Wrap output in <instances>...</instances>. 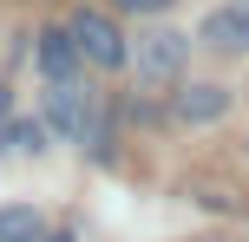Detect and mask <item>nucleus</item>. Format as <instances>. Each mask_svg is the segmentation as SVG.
Returning <instances> with one entry per match:
<instances>
[{
    "label": "nucleus",
    "instance_id": "10",
    "mask_svg": "<svg viewBox=\"0 0 249 242\" xmlns=\"http://www.w3.org/2000/svg\"><path fill=\"white\" fill-rule=\"evenodd\" d=\"M0 118H7V85H0Z\"/></svg>",
    "mask_w": 249,
    "mask_h": 242
},
{
    "label": "nucleus",
    "instance_id": "4",
    "mask_svg": "<svg viewBox=\"0 0 249 242\" xmlns=\"http://www.w3.org/2000/svg\"><path fill=\"white\" fill-rule=\"evenodd\" d=\"M203 46L249 52V7H210V13H203Z\"/></svg>",
    "mask_w": 249,
    "mask_h": 242
},
{
    "label": "nucleus",
    "instance_id": "1",
    "mask_svg": "<svg viewBox=\"0 0 249 242\" xmlns=\"http://www.w3.org/2000/svg\"><path fill=\"white\" fill-rule=\"evenodd\" d=\"M66 33H72V46H79V59L86 65H105V72H118L124 59H131V46H124V33L112 20H105V13H72V26H66Z\"/></svg>",
    "mask_w": 249,
    "mask_h": 242
},
{
    "label": "nucleus",
    "instance_id": "3",
    "mask_svg": "<svg viewBox=\"0 0 249 242\" xmlns=\"http://www.w3.org/2000/svg\"><path fill=\"white\" fill-rule=\"evenodd\" d=\"M138 72H144V85H164V79H177L184 72V59H190V39L177 33V26H164V33H144L138 39Z\"/></svg>",
    "mask_w": 249,
    "mask_h": 242
},
{
    "label": "nucleus",
    "instance_id": "5",
    "mask_svg": "<svg viewBox=\"0 0 249 242\" xmlns=\"http://www.w3.org/2000/svg\"><path fill=\"white\" fill-rule=\"evenodd\" d=\"M79 46H72V33H59V26H53V33H39V72H46V85L53 79H79Z\"/></svg>",
    "mask_w": 249,
    "mask_h": 242
},
{
    "label": "nucleus",
    "instance_id": "9",
    "mask_svg": "<svg viewBox=\"0 0 249 242\" xmlns=\"http://www.w3.org/2000/svg\"><path fill=\"white\" fill-rule=\"evenodd\" d=\"M112 7H124V13H164L171 0H112Z\"/></svg>",
    "mask_w": 249,
    "mask_h": 242
},
{
    "label": "nucleus",
    "instance_id": "8",
    "mask_svg": "<svg viewBox=\"0 0 249 242\" xmlns=\"http://www.w3.org/2000/svg\"><path fill=\"white\" fill-rule=\"evenodd\" d=\"M0 144H13V151H46V131L39 125H13V131H0Z\"/></svg>",
    "mask_w": 249,
    "mask_h": 242
},
{
    "label": "nucleus",
    "instance_id": "11",
    "mask_svg": "<svg viewBox=\"0 0 249 242\" xmlns=\"http://www.w3.org/2000/svg\"><path fill=\"white\" fill-rule=\"evenodd\" d=\"M39 242H46V236H39ZM59 242H72V236H59Z\"/></svg>",
    "mask_w": 249,
    "mask_h": 242
},
{
    "label": "nucleus",
    "instance_id": "2",
    "mask_svg": "<svg viewBox=\"0 0 249 242\" xmlns=\"http://www.w3.org/2000/svg\"><path fill=\"white\" fill-rule=\"evenodd\" d=\"M46 125L59 131V138H86L92 151H99V125H92V98H86V85H79V79H53V92H46Z\"/></svg>",
    "mask_w": 249,
    "mask_h": 242
},
{
    "label": "nucleus",
    "instance_id": "6",
    "mask_svg": "<svg viewBox=\"0 0 249 242\" xmlns=\"http://www.w3.org/2000/svg\"><path fill=\"white\" fill-rule=\"evenodd\" d=\"M230 112V92L223 85H184V98H177V118L184 125H210V118Z\"/></svg>",
    "mask_w": 249,
    "mask_h": 242
},
{
    "label": "nucleus",
    "instance_id": "7",
    "mask_svg": "<svg viewBox=\"0 0 249 242\" xmlns=\"http://www.w3.org/2000/svg\"><path fill=\"white\" fill-rule=\"evenodd\" d=\"M39 236H46V223H39V210H26V203L0 210V242H39Z\"/></svg>",
    "mask_w": 249,
    "mask_h": 242
}]
</instances>
